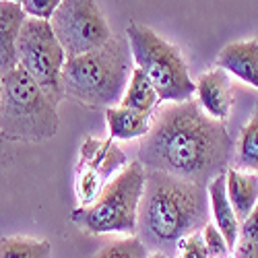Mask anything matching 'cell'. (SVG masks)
<instances>
[{"label": "cell", "mask_w": 258, "mask_h": 258, "mask_svg": "<svg viewBox=\"0 0 258 258\" xmlns=\"http://www.w3.org/2000/svg\"><path fill=\"white\" fill-rule=\"evenodd\" d=\"M60 99L48 93L21 67L3 77L0 89V135L9 141L41 143L60 128Z\"/></svg>", "instance_id": "277c9868"}, {"label": "cell", "mask_w": 258, "mask_h": 258, "mask_svg": "<svg viewBox=\"0 0 258 258\" xmlns=\"http://www.w3.org/2000/svg\"><path fill=\"white\" fill-rule=\"evenodd\" d=\"M161 99L157 89L153 87V83L149 81V77L135 67L131 81L126 85L124 97L120 101L122 107H128V110H137V112H147V114H155L159 107Z\"/></svg>", "instance_id": "2e32d148"}, {"label": "cell", "mask_w": 258, "mask_h": 258, "mask_svg": "<svg viewBox=\"0 0 258 258\" xmlns=\"http://www.w3.org/2000/svg\"><path fill=\"white\" fill-rule=\"evenodd\" d=\"M233 258H258V244L238 240V244L233 248Z\"/></svg>", "instance_id": "cb8c5ba5"}, {"label": "cell", "mask_w": 258, "mask_h": 258, "mask_svg": "<svg viewBox=\"0 0 258 258\" xmlns=\"http://www.w3.org/2000/svg\"><path fill=\"white\" fill-rule=\"evenodd\" d=\"M50 25L67 58L97 50L114 35L97 0H62L50 17Z\"/></svg>", "instance_id": "ba28073f"}, {"label": "cell", "mask_w": 258, "mask_h": 258, "mask_svg": "<svg viewBox=\"0 0 258 258\" xmlns=\"http://www.w3.org/2000/svg\"><path fill=\"white\" fill-rule=\"evenodd\" d=\"M25 19L27 13L21 5L11 3V0H0V77L9 75L19 67L17 41Z\"/></svg>", "instance_id": "7c38bea8"}, {"label": "cell", "mask_w": 258, "mask_h": 258, "mask_svg": "<svg viewBox=\"0 0 258 258\" xmlns=\"http://www.w3.org/2000/svg\"><path fill=\"white\" fill-rule=\"evenodd\" d=\"M126 39L131 44L135 67L141 69L165 103L192 99L197 83L188 73V64L178 46L169 44L151 27L131 23L126 27Z\"/></svg>", "instance_id": "8992f818"}, {"label": "cell", "mask_w": 258, "mask_h": 258, "mask_svg": "<svg viewBox=\"0 0 258 258\" xmlns=\"http://www.w3.org/2000/svg\"><path fill=\"white\" fill-rule=\"evenodd\" d=\"M231 155L233 141L225 124L205 114L197 99L159 107L151 131L139 147V161L147 169L165 171L203 186L227 171Z\"/></svg>", "instance_id": "6da1fadb"}, {"label": "cell", "mask_w": 258, "mask_h": 258, "mask_svg": "<svg viewBox=\"0 0 258 258\" xmlns=\"http://www.w3.org/2000/svg\"><path fill=\"white\" fill-rule=\"evenodd\" d=\"M207 223V186L165 171L147 169L145 192L139 209V233L147 246L171 256L178 252L184 238L203 231Z\"/></svg>", "instance_id": "7a4b0ae2"}, {"label": "cell", "mask_w": 258, "mask_h": 258, "mask_svg": "<svg viewBox=\"0 0 258 258\" xmlns=\"http://www.w3.org/2000/svg\"><path fill=\"white\" fill-rule=\"evenodd\" d=\"M197 101L201 103L205 114L219 122H225L229 118L233 101L229 75L219 67L203 73L197 81Z\"/></svg>", "instance_id": "30bf717a"}, {"label": "cell", "mask_w": 258, "mask_h": 258, "mask_svg": "<svg viewBox=\"0 0 258 258\" xmlns=\"http://www.w3.org/2000/svg\"><path fill=\"white\" fill-rule=\"evenodd\" d=\"M133 71L126 35H112L101 48L67 58L60 77L62 95L87 107H114L122 101Z\"/></svg>", "instance_id": "3957f363"}, {"label": "cell", "mask_w": 258, "mask_h": 258, "mask_svg": "<svg viewBox=\"0 0 258 258\" xmlns=\"http://www.w3.org/2000/svg\"><path fill=\"white\" fill-rule=\"evenodd\" d=\"M238 240H246V242H256L258 244V203L250 211L248 217L242 221V225H240V238Z\"/></svg>", "instance_id": "603a6c76"}, {"label": "cell", "mask_w": 258, "mask_h": 258, "mask_svg": "<svg viewBox=\"0 0 258 258\" xmlns=\"http://www.w3.org/2000/svg\"><path fill=\"white\" fill-rule=\"evenodd\" d=\"M0 258H52V244L27 235H5L0 238Z\"/></svg>", "instance_id": "e0dca14e"}, {"label": "cell", "mask_w": 258, "mask_h": 258, "mask_svg": "<svg viewBox=\"0 0 258 258\" xmlns=\"http://www.w3.org/2000/svg\"><path fill=\"white\" fill-rule=\"evenodd\" d=\"M178 258H209V252H207V246H205V240H203V233L197 231L184 238L178 246Z\"/></svg>", "instance_id": "44dd1931"}, {"label": "cell", "mask_w": 258, "mask_h": 258, "mask_svg": "<svg viewBox=\"0 0 258 258\" xmlns=\"http://www.w3.org/2000/svg\"><path fill=\"white\" fill-rule=\"evenodd\" d=\"M217 67L258 89V39L233 41L217 56Z\"/></svg>", "instance_id": "8fae6325"}, {"label": "cell", "mask_w": 258, "mask_h": 258, "mask_svg": "<svg viewBox=\"0 0 258 258\" xmlns=\"http://www.w3.org/2000/svg\"><path fill=\"white\" fill-rule=\"evenodd\" d=\"M153 116L147 112L128 110L122 105H114L105 110V122L107 133L114 141H133V139H145L153 126Z\"/></svg>", "instance_id": "5bb4252c"}, {"label": "cell", "mask_w": 258, "mask_h": 258, "mask_svg": "<svg viewBox=\"0 0 258 258\" xmlns=\"http://www.w3.org/2000/svg\"><path fill=\"white\" fill-rule=\"evenodd\" d=\"M149 246L137 238V235H126L122 240L110 242L107 246H103L93 258H149Z\"/></svg>", "instance_id": "d6986e66"}, {"label": "cell", "mask_w": 258, "mask_h": 258, "mask_svg": "<svg viewBox=\"0 0 258 258\" xmlns=\"http://www.w3.org/2000/svg\"><path fill=\"white\" fill-rule=\"evenodd\" d=\"M145 182L147 167L141 161L128 163L103 186L91 205L73 211L71 221L83 231L95 235H135L139 231V209L145 192Z\"/></svg>", "instance_id": "5b68a950"}, {"label": "cell", "mask_w": 258, "mask_h": 258, "mask_svg": "<svg viewBox=\"0 0 258 258\" xmlns=\"http://www.w3.org/2000/svg\"><path fill=\"white\" fill-rule=\"evenodd\" d=\"M17 58L19 67L27 71L48 93L58 99L64 97L60 77L67 64V52L48 19H25L17 41Z\"/></svg>", "instance_id": "52a82bcc"}, {"label": "cell", "mask_w": 258, "mask_h": 258, "mask_svg": "<svg viewBox=\"0 0 258 258\" xmlns=\"http://www.w3.org/2000/svg\"><path fill=\"white\" fill-rule=\"evenodd\" d=\"M11 3H17V5H23V0H11Z\"/></svg>", "instance_id": "484cf974"}, {"label": "cell", "mask_w": 258, "mask_h": 258, "mask_svg": "<svg viewBox=\"0 0 258 258\" xmlns=\"http://www.w3.org/2000/svg\"><path fill=\"white\" fill-rule=\"evenodd\" d=\"M238 161L244 169L258 174V107L252 112L248 124L242 128L238 143Z\"/></svg>", "instance_id": "ac0fdd59"}, {"label": "cell", "mask_w": 258, "mask_h": 258, "mask_svg": "<svg viewBox=\"0 0 258 258\" xmlns=\"http://www.w3.org/2000/svg\"><path fill=\"white\" fill-rule=\"evenodd\" d=\"M0 89H3V77H0Z\"/></svg>", "instance_id": "4316f807"}, {"label": "cell", "mask_w": 258, "mask_h": 258, "mask_svg": "<svg viewBox=\"0 0 258 258\" xmlns=\"http://www.w3.org/2000/svg\"><path fill=\"white\" fill-rule=\"evenodd\" d=\"M207 190H209V203H211L215 225H217V229L223 233L229 250H233L235 244H238V238H240V225L242 223H240L238 215H235V211L231 207V201L227 197V171L215 176L209 182Z\"/></svg>", "instance_id": "4fadbf2b"}, {"label": "cell", "mask_w": 258, "mask_h": 258, "mask_svg": "<svg viewBox=\"0 0 258 258\" xmlns=\"http://www.w3.org/2000/svg\"><path fill=\"white\" fill-rule=\"evenodd\" d=\"M227 197L242 223L258 203V174L256 171L227 167Z\"/></svg>", "instance_id": "9a60e30c"}, {"label": "cell", "mask_w": 258, "mask_h": 258, "mask_svg": "<svg viewBox=\"0 0 258 258\" xmlns=\"http://www.w3.org/2000/svg\"><path fill=\"white\" fill-rule=\"evenodd\" d=\"M203 240H205V246H207V252H209V258H227V254L231 252L223 233L217 229L215 223H207L203 227Z\"/></svg>", "instance_id": "ffe728a7"}, {"label": "cell", "mask_w": 258, "mask_h": 258, "mask_svg": "<svg viewBox=\"0 0 258 258\" xmlns=\"http://www.w3.org/2000/svg\"><path fill=\"white\" fill-rule=\"evenodd\" d=\"M149 258H171V256H167L165 252H159V250H155V252H151V256Z\"/></svg>", "instance_id": "d4e9b609"}, {"label": "cell", "mask_w": 258, "mask_h": 258, "mask_svg": "<svg viewBox=\"0 0 258 258\" xmlns=\"http://www.w3.org/2000/svg\"><path fill=\"white\" fill-rule=\"evenodd\" d=\"M62 0H23V11L27 13V17H35V19H48L54 15V11L60 7Z\"/></svg>", "instance_id": "7402d4cb"}, {"label": "cell", "mask_w": 258, "mask_h": 258, "mask_svg": "<svg viewBox=\"0 0 258 258\" xmlns=\"http://www.w3.org/2000/svg\"><path fill=\"white\" fill-rule=\"evenodd\" d=\"M126 155L114 141H101L87 137L81 147V161H79V182L77 192L81 207L91 205L97 195L103 190L101 184L112 174H118L126 167Z\"/></svg>", "instance_id": "9c48e42d"}]
</instances>
